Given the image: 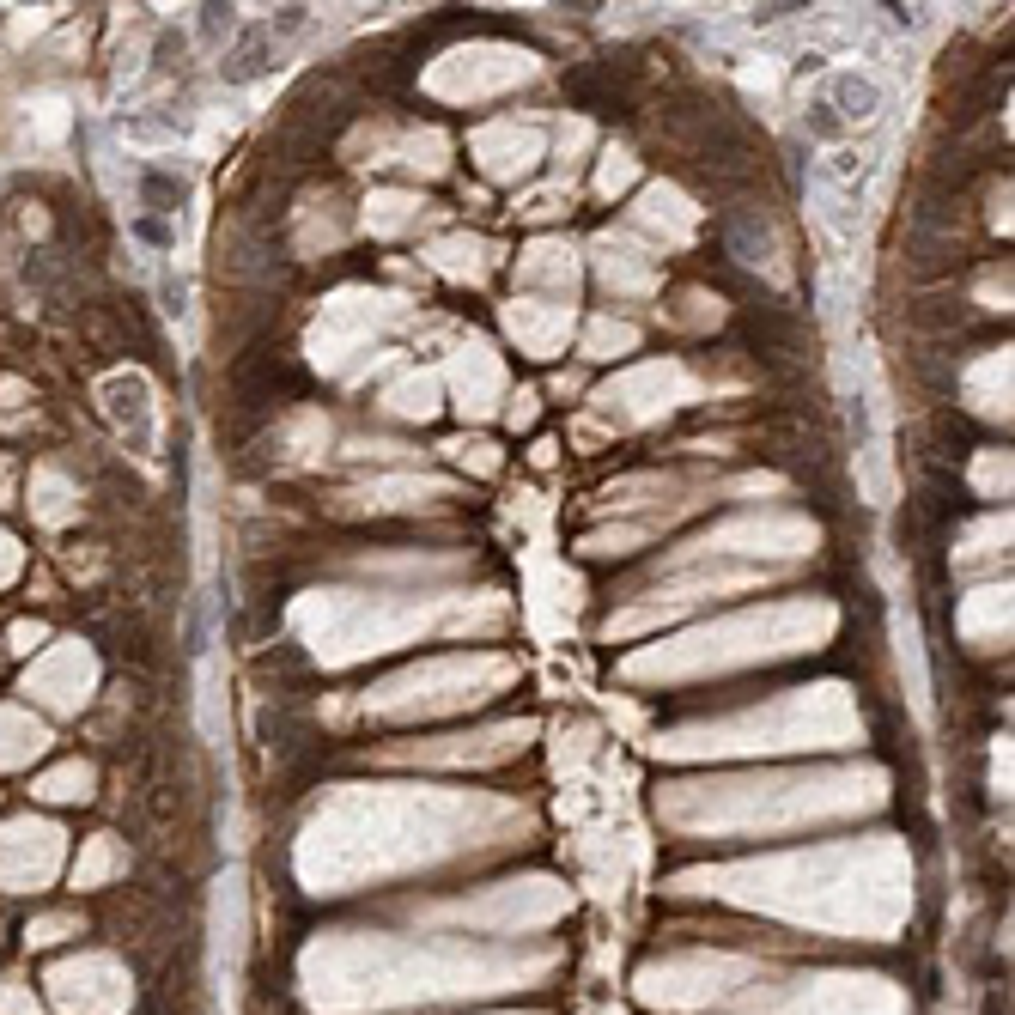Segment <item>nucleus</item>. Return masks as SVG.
Wrapping results in <instances>:
<instances>
[{"mask_svg":"<svg viewBox=\"0 0 1015 1015\" xmlns=\"http://www.w3.org/2000/svg\"><path fill=\"white\" fill-rule=\"evenodd\" d=\"M821 104L839 116V128H857V122H870V116L882 110V86L870 80V73H833L827 92H821Z\"/></svg>","mask_w":1015,"mask_h":1015,"instance_id":"1","label":"nucleus"},{"mask_svg":"<svg viewBox=\"0 0 1015 1015\" xmlns=\"http://www.w3.org/2000/svg\"><path fill=\"white\" fill-rule=\"evenodd\" d=\"M262 67H268V31H250L238 49H231V61H225V80H231V86H244V80H256Z\"/></svg>","mask_w":1015,"mask_h":1015,"instance_id":"2","label":"nucleus"},{"mask_svg":"<svg viewBox=\"0 0 1015 1015\" xmlns=\"http://www.w3.org/2000/svg\"><path fill=\"white\" fill-rule=\"evenodd\" d=\"M140 195L159 207V213H177V201H183V183L177 177H165V171H146L140 177Z\"/></svg>","mask_w":1015,"mask_h":1015,"instance_id":"3","label":"nucleus"},{"mask_svg":"<svg viewBox=\"0 0 1015 1015\" xmlns=\"http://www.w3.org/2000/svg\"><path fill=\"white\" fill-rule=\"evenodd\" d=\"M803 122H809V128H815V134H821V140H839V134H845V128H839V116H833V110H827V104H821V98H815V104H809V116H803Z\"/></svg>","mask_w":1015,"mask_h":1015,"instance_id":"4","label":"nucleus"},{"mask_svg":"<svg viewBox=\"0 0 1015 1015\" xmlns=\"http://www.w3.org/2000/svg\"><path fill=\"white\" fill-rule=\"evenodd\" d=\"M134 231H140V238H146V244H159V250H165V244H171V231H165V225H159V219H140V225H134Z\"/></svg>","mask_w":1015,"mask_h":1015,"instance_id":"5","label":"nucleus"},{"mask_svg":"<svg viewBox=\"0 0 1015 1015\" xmlns=\"http://www.w3.org/2000/svg\"><path fill=\"white\" fill-rule=\"evenodd\" d=\"M219 25H231V13L225 7H201V31H219Z\"/></svg>","mask_w":1015,"mask_h":1015,"instance_id":"6","label":"nucleus"}]
</instances>
